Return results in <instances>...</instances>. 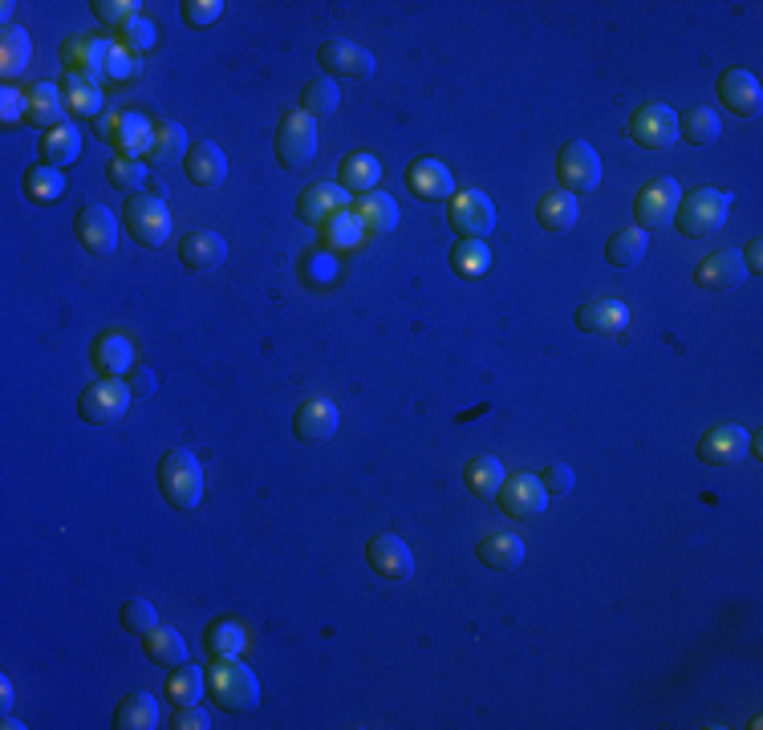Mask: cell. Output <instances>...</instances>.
Returning a JSON list of instances; mask_svg holds the SVG:
<instances>
[{
    "label": "cell",
    "mask_w": 763,
    "mask_h": 730,
    "mask_svg": "<svg viewBox=\"0 0 763 730\" xmlns=\"http://www.w3.org/2000/svg\"><path fill=\"white\" fill-rule=\"evenodd\" d=\"M106 179H110V187H118V192L139 195V187L146 183V167L139 159H122V154H118L115 163H110V171H106Z\"/></svg>",
    "instance_id": "681fc988"
},
{
    "label": "cell",
    "mask_w": 763,
    "mask_h": 730,
    "mask_svg": "<svg viewBox=\"0 0 763 730\" xmlns=\"http://www.w3.org/2000/svg\"><path fill=\"white\" fill-rule=\"evenodd\" d=\"M98 134H102L110 146H118L122 159H139V154L151 151V134H155V122H146L143 115H102L98 118Z\"/></svg>",
    "instance_id": "8fae6325"
},
{
    "label": "cell",
    "mask_w": 763,
    "mask_h": 730,
    "mask_svg": "<svg viewBox=\"0 0 763 730\" xmlns=\"http://www.w3.org/2000/svg\"><path fill=\"white\" fill-rule=\"evenodd\" d=\"M130 402H134V394H130V385L122 382V378H102V382H94L81 390L78 414L94 426H115L127 418Z\"/></svg>",
    "instance_id": "277c9868"
},
{
    "label": "cell",
    "mask_w": 763,
    "mask_h": 730,
    "mask_svg": "<svg viewBox=\"0 0 763 730\" xmlns=\"http://www.w3.org/2000/svg\"><path fill=\"white\" fill-rule=\"evenodd\" d=\"M727 211H731V195L719 192V187H695L690 195H683L674 224H678L686 240H702V236H715L723 228Z\"/></svg>",
    "instance_id": "3957f363"
},
{
    "label": "cell",
    "mask_w": 763,
    "mask_h": 730,
    "mask_svg": "<svg viewBox=\"0 0 763 730\" xmlns=\"http://www.w3.org/2000/svg\"><path fill=\"white\" fill-rule=\"evenodd\" d=\"M179 17L192 29H207V25H216V21L224 17V4H220V0H183Z\"/></svg>",
    "instance_id": "f907efd6"
},
{
    "label": "cell",
    "mask_w": 763,
    "mask_h": 730,
    "mask_svg": "<svg viewBox=\"0 0 763 730\" xmlns=\"http://www.w3.org/2000/svg\"><path fill=\"white\" fill-rule=\"evenodd\" d=\"M305 269H301V276H305V284L309 288H329V284H337L341 281V269H337V260H334V252H305V260H301Z\"/></svg>",
    "instance_id": "c3c4849f"
},
{
    "label": "cell",
    "mask_w": 763,
    "mask_h": 730,
    "mask_svg": "<svg viewBox=\"0 0 763 730\" xmlns=\"http://www.w3.org/2000/svg\"><path fill=\"white\" fill-rule=\"evenodd\" d=\"M341 211H350V192L346 187H337V183H313L305 187L297 199V216L309 224V228H325L334 216Z\"/></svg>",
    "instance_id": "e0dca14e"
},
{
    "label": "cell",
    "mask_w": 763,
    "mask_h": 730,
    "mask_svg": "<svg viewBox=\"0 0 763 730\" xmlns=\"http://www.w3.org/2000/svg\"><path fill=\"white\" fill-rule=\"evenodd\" d=\"M366 560L382 580H406L414 573V552L406 548V540H399L394 532H378L366 544Z\"/></svg>",
    "instance_id": "2e32d148"
},
{
    "label": "cell",
    "mask_w": 763,
    "mask_h": 730,
    "mask_svg": "<svg viewBox=\"0 0 763 730\" xmlns=\"http://www.w3.org/2000/svg\"><path fill=\"white\" fill-rule=\"evenodd\" d=\"M106 45H110V41H102V37H81V33L78 37H69L62 45L65 74L98 86V74H102V65H106Z\"/></svg>",
    "instance_id": "d6986e66"
},
{
    "label": "cell",
    "mask_w": 763,
    "mask_h": 730,
    "mask_svg": "<svg viewBox=\"0 0 763 730\" xmlns=\"http://www.w3.org/2000/svg\"><path fill=\"white\" fill-rule=\"evenodd\" d=\"M748 281V269H743V257L739 252H731V248H723V252H711V257L702 260L699 272H695V284L699 288H735V284Z\"/></svg>",
    "instance_id": "4316f807"
},
{
    "label": "cell",
    "mask_w": 763,
    "mask_h": 730,
    "mask_svg": "<svg viewBox=\"0 0 763 730\" xmlns=\"http://www.w3.org/2000/svg\"><path fill=\"white\" fill-rule=\"evenodd\" d=\"M508 471H504V462L495 459V455H476V459L467 462V471H464V483L471 495H479V500H495V491L504 487Z\"/></svg>",
    "instance_id": "836d02e7"
},
{
    "label": "cell",
    "mask_w": 763,
    "mask_h": 730,
    "mask_svg": "<svg viewBox=\"0 0 763 730\" xmlns=\"http://www.w3.org/2000/svg\"><path fill=\"white\" fill-rule=\"evenodd\" d=\"M21 115H29V94L13 90V86H4V127L21 122Z\"/></svg>",
    "instance_id": "9f6ffc18"
},
{
    "label": "cell",
    "mask_w": 763,
    "mask_h": 730,
    "mask_svg": "<svg viewBox=\"0 0 763 730\" xmlns=\"http://www.w3.org/2000/svg\"><path fill=\"white\" fill-rule=\"evenodd\" d=\"M630 139L637 146H646V151H666L678 139V118H674L671 106L662 102L637 106L634 118H630Z\"/></svg>",
    "instance_id": "7c38bea8"
},
{
    "label": "cell",
    "mask_w": 763,
    "mask_h": 730,
    "mask_svg": "<svg viewBox=\"0 0 763 730\" xmlns=\"http://www.w3.org/2000/svg\"><path fill=\"white\" fill-rule=\"evenodd\" d=\"M358 216H362V224H366V231H374V236H390V231L399 228V204L390 199L386 192L378 195V192H370L358 204Z\"/></svg>",
    "instance_id": "f35d334b"
},
{
    "label": "cell",
    "mask_w": 763,
    "mask_h": 730,
    "mask_svg": "<svg viewBox=\"0 0 763 730\" xmlns=\"http://www.w3.org/2000/svg\"><path fill=\"white\" fill-rule=\"evenodd\" d=\"M118 621H122V629H127V633H134V638H146L151 629H159L155 604L146 601V597H130V601L118 609Z\"/></svg>",
    "instance_id": "7dc6e473"
},
{
    "label": "cell",
    "mask_w": 763,
    "mask_h": 730,
    "mask_svg": "<svg viewBox=\"0 0 763 730\" xmlns=\"http://www.w3.org/2000/svg\"><path fill=\"white\" fill-rule=\"evenodd\" d=\"M143 645H146V657L155 662V666H187V641L175 633L171 625H159V629H151L143 638Z\"/></svg>",
    "instance_id": "d590c367"
},
{
    "label": "cell",
    "mask_w": 763,
    "mask_h": 730,
    "mask_svg": "<svg viewBox=\"0 0 763 730\" xmlns=\"http://www.w3.org/2000/svg\"><path fill=\"white\" fill-rule=\"evenodd\" d=\"M678 204H683V187L674 179H654L650 187L634 195V216L642 231H662L671 228L674 216H678Z\"/></svg>",
    "instance_id": "9c48e42d"
},
{
    "label": "cell",
    "mask_w": 763,
    "mask_h": 730,
    "mask_svg": "<svg viewBox=\"0 0 763 730\" xmlns=\"http://www.w3.org/2000/svg\"><path fill=\"white\" fill-rule=\"evenodd\" d=\"M548 500H553V495H548L541 479L528 471L508 475L504 487L495 491V503H500V512H504L508 520H536V515L548 512Z\"/></svg>",
    "instance_id": "ba28073f"
},
{
    "label": "cell",
    "mask_w": 763,
    "mask_h": 730,
    "mask_svg": "<svg viewBox=\"0 0 763 730\" xmlns=\"http://www.w3.org/2000/svg\"><path fill=\"white\" fill-rule=\"evenodd\" d=\"M179 260L187 269H199V272H211L220 269L228 260V240L220 231H187L179 240Z\"/></svg>",
    "instance_id": "484cf974"
},
{
    "label": "cell",
    "mask_w": 763,
    "mask_h": 730,
    "mask_svg": "<svg viewBox=\"0 0 763 730\" xmlns=\"http://www.w3.org/2000/svg\"><path fill=\"white\" fill-rule=\"evenodd\" d=\"M175 730H207L211 727V718L199 710V706H179V715H175V722H171Z\"/></svg>",
    "instance_id": "6f0895ef"
},
{
    "label": "cell",
    "mask_w": 763,
    "mask_h": 730,
    "mask_svg": "<svg viewBox=\"0 0 763 730\" xmlns=\"http://www.w3.org/2000/svg\"><path fill=\"white\" fill-rule=\"evenodd\" d=\"M406 187H411L414 195H423V199H447L451 204L455 199V175L447 171V163H439V159H414L411 167H406Z\"/></svg>",
    "instance_id": "ffe728a7"
},
{
    "label": "cell",
    "mask_w": 763,
    "mask_h": 730,
    "mask_svg": "<svg viewBox=\"0 0 763 730\" xmlns=\"http://www.w3.org/2000/svg\"><path fill=\"white\" fill-rule=\"evenodd\" d=\"M187 179L195 183V187H224V179H228V154L216 146V142H192V151H187Z\"/></svg>",
    "instance_id": "cb8c5ba5"
},
{
    "label": "cell",
    "mask_w": 763,
    "mask_h": 730,
    "mask_svg": "<svg viewBox=\"0 0 763 730\" xmlns=\"http://www.w3.org/2000/svg\"><path fill=\"white\" fill-rule=\"evenodd\" d=\"M557 179L569 195H585L601 187V159L585 139H569L557 154Z\"/></svg>",
    "instance_id": "52a82bcc"
},
{
    "label": "cell",
    "mask_w": 763,
    "mask_h": 730,
    "mask_svg": "<svg viewBox=\"0 0 763 730\" xmlns=\"http://www.w3.org/2000/svg\"><path fill=\"white\" fill-rule=\"evenodd\" d=\"M29 62H33V37L21 25H4V33H0V77L13 81L25 74Z\"/></svg>",
    "instance_id": "4dcf8cb0"
},
{
    "label": "cell",
    "mask_w": 763,
    "mask_h": 730,
    "mask_svg": "<svg viewBox=\"0 0 763 730\" xmlns=\"http://www.w3.org/2000/svg\"><path fill=\"white\" fill-rule=\"evenodd\" d=\"M317 65L325 77H350V81H366L374 74V53L358 45V41H325L317 50Z\"/></svg>",
    "instance_id": "4fadbf2b"
},
{
    "label": "cell",
    "mask_w": 763,
    "mask_h": 730,
    "mask_svg": "<svg viewBox=\"0 0 763 730\" xmlns=\"http://www.w3.org/2000/svg\"><path fill=\"white\" fill-rule=\"evenodd\" d=\"M743 269H748V276L763 269V243L760 240H751L748 248H743Z\"/></svg>",
    "instance_id": "680465c9"
},
{
    "label": "cell",
    "mask_w": 763,
    "mask_h": 730,
    "mask_svg": "<svg viewBox=\"0 0 763 730\" xmlns=\"http://www.w3.org/2000/svg\"><path fill=\"white\" fill-rule=\"evenodd\" d=\"M139 9H143V4H139V0H98V4H94V17H98V21H106V25H127V21H134V17H139Z\"/></svg>",
    "instance_id": "f5cc1de1"
},
{
    "label": "cell",
    "mask_w": 763,
    "mask_h": 730,
    "mask_svg": "<svg viewBox=\"0 0 763 730\" xmlns=\"http://www.w3.org/2000/svg\"><path fill=\"white\" fill-rule=\"evenodd\" d=\"M74 231H78V243L90 252V257H110L118 248V219L110 207L102 204H86L74 219Z\"/></svg>",
    "instance_id": "5bb4252c"
},
{
    "label": "cell",
    "mask_w": 763,
    "mask_h": 730,
    "mask_svg": "<svg viewBox=\"0 0 763 730\" xmlns=\"http://www.w3.org/2000/svg\"><path fill=\"white\" fill-rule=\"evenodd\" d=\"M719 102L739 118H755L763 106L760 77L748 74V69H727V74L719 77Z\"/></svg>",
    "instance_id": "ac0fdd59"
},
{
    "label": "cell",
    "mask_w": 763,
    "mask_h": 730,
    "mask_svg": "<svg viewBox=\"0 0 763 730\" xmlns=\"http://www.w3.org/2000/svg\"><path fill=\"white\" fill-rule=\"evenodd\" d=\"M90 358L106 378H122V373L134 370V341L127 334H118V329H106V334L94 337Z\"/></svg>",
    "instance_id": "d4e9b609"
},
{
    "label": "cell",
    "mask_w": 763,
    "mask_h": 730,
    "mask_svg": "<svg viewBox=\"0 0 763 730\" xmlns=\"http://www.w3.org/2000/svg\"><path fill=\"white\" fill-rule=\"evenodd\" d=\"M577 219H581L577 195L548 192L536 199V224H541L544 231H569V228H577Z\"/></svg>",
    "instance_id": "f1b7e54d"
},
{
    "label": "cell",
    "mask_w": 763,
    "mask_h": 730,
    "mask_svg": "<svg viewBox=\"0 0 763 730\" xmlns=\"http://www.w3.org/2000/svg\"><path fill=\"white\" fill-rule=\"evenodd\" d=\"M382 183V163H378L374 154H350V159H341V167H337V187H346V192H358V195H370Z\"/></svg>",
    "instance_id": "d6a6232c"
},
{
    "label": "cell",
    "mask_w": 763,
    "mask_h": 730,
    "mask_svg": "<svg viewBox=\"0 0 763 730\" xmlns=\"http://www.w3.org/2000/svg\"><path fill=\"white\" fill-rule=\"evenodd\" d=\"M321 231H325V240H329V248H362L366 243V224L358 211H341V216L329 219Z\"/></svg>",
    "instance_id": "bcb514c9"
},
{
    "label": "cell",
    "mask_w": 763,
    "mask_h": 730,
    "mask_svg": "<svg viewBox=\"0 0 763 730\" xmlns=\"http://www.w3.org/2000/svg\"><path fill=\"white\" fill-rule=\"evenodd\" d=\"M65 115H69V106H65V90H57L53 81H37V86H29V122L41 130H57L65 127Z\"/></svg>",
    "instance_id": "83f0119b"
},
{
    "label": "cell",
    "mask_w": 763,
    "mask_h": 730,
    "mask_svg": "<svg viewBox=\"0 0 763 730\" xmlns=\"http://www.w3.org/2000/svg\"><path fill=\"white\" fill-rule=\"evenodd\" d=\"M337 106H341V90H337L334 77H325V74L313 77L309 86L301 90V110L309 118H317V122H321V118H334Z\"/></svg>",
    "instance_id": "8d00e7d4"
},
{
    "label": "cell",
    "mask_w": 763,
    "mask_h": 730,
    "mask_svg": "<svg viewBox=\"0 0 763 730\" xmlns=\"http://www.w3.org/2000/svg\"><path fill=\"white\" fill-rule=\"evenodd\" d=\"M192 146H187V130L179 127V122H171V118H163V122H155V134H151V151H146V159L151 163H175L179 154H187Z\"/></svg>",
    "instance_id": "ab89813d"
},
{
    "label": "cell",
    "mask_w": 763,
    "mask_h": 730,
    "mask_svg": "<svg viewBox=\"0 0 763 730\" xmlns=\"http://www.w3.org/2000/svg\"><path fill=\"white\" fill-rule=\"evenodd\" d=\"M476 556L488 568L495 573H516L520 564H524V540L516 532H504V527H495V532H483L476 544Z\"/></svg>",
    "instance_id": "603a6c76"
},
{
    "label": "cell",
    "mask_w": 763,
    "mask_h": 730,
    "mask_svg": "<svg viewBox=\"0 0 763 730\" xmlns=\"http://www.w3.org/2000/svg\"><path fill=\"white\" fill-rule=\"evenodd\" d=\"M751 450V438L743 426H715L699 438V459L711 467H731Z\"/></svg>",
    "instance_id": "44dd1931"
},
{
    "label": "cell",
    "mask_w": 763,
    "mask_h": 730,
    "mask_svg": "<svg viewBox=\"0 0 763 730\" xmlns=\"http://www.w3.org/2000/svg\"><path fill=\"white\" fill-rule=\"evenodd\" d=\"M204 645L211 657H240L248 650V633L236 621H216V625H207Z\"/></svg>",
    "instance_id": "b9f144b4"
},
{
    "label": "cell",
    "mask_w": 763,
    "mask_h": 730,
    "mask_svg": "<svg viewBox=\"0 0 763 730\" xmlns=\"http://www.w3.org/2000/svg\"><path fill=\"white\" fill-rule=\"evenodd\" d=\"M21 187H25V195L33 204L50 207V204H57V195L65 192V175L57 167H33V171H25Z\"/></svg>",
    "instance_id": "ee69618b"
},
{
    "label": "cell",
    "mask_w": 763,
    "mask_h": 730,
    "mask_svg": "<svg viewBox=\"0 0 763 730\" xmlns=\"http://www.w3.org/2000/svg\"><path fill=\"white\" fill-rule=\"evenodd\" d=\"M207 694L232 710V715H248L260 706V678L240 662V657H216L207 669Z\"/></svg>",
    "instance_id": "7a4b0ae2"
},
{
    "label": "cell",
    "mask_w": 763,
    "mask_h": 730,
    "mask_svg": "<svg viewBox=\"0 0 763 730\" xmlns=\"http://www.w3.org/2000/svg\"><path fill=\"white\" fill-rule=\"evenodd\" d=\"M541 483H544V491H548V495H569L577 479H573V467H565V462H548V467H544Z\"/></svg>",
    "instance_id": "11a10c76"
},
{
    "label": "cell",
    "mask_w": 763,
    "mask_h": 730,
    "mask_svg": "<svg viewBox=\"0 0 763 730\" xmlns=\"http://www.w3.org/2000/svg\"><path fill=\"white\" fill-rule=\"evenodd\" d=\"M122 224L143 248H163L171 236V211L159 195H130L122 207Z\"/></svg>",
    "instance_id": "5b68a950"
},
{
    "label": "cell",
    "mask_w": 763,
    "mask_h": 730,
    "mask_svg": "<svg viewBox=\"0 0 763 730\" xmlns=\"http://www.w3.org/2000/svg\"><path fill=\"white\" fill-rule=\"evenodd\" d=\"M447 219H451L455 236L483 240L495 228V204L483 192H476V187L471 192H455V199L447 204Z\"/></svg>",
    "instance_id": "30bf717a"
},
{
    "label": "cell",
    "mask_w": 763,
    "mask_h": 730,
    "mask_svg": "<svg viewBox=\"0 0 763 730\" xmlns=\"http://www.w3.org/2000/svg\"><path fill=\"white\" fill-rule=\"evenodd\" d=\"M159 491L175 512H195L204 503V467L187 447H175L159 459Z\"/></svg>",
    "instance_id": "6da1fadb"
},
{
    "label": "cell",
    "mask_w": 763,
    "mask_h": 730,
    "mask_svg": "<svg viewBox=\"0 0 763 730\" xmlns=\"http://www.w3.org/2000/svg\"><path fill=\"white\" fill-rule=\"evenodd\" d=\"M122 33V45H127L130 53H143V50H151L159 41V29L146 21V17H134V21H127V25L118 29Z\"/></svg>",
    "instance_id": "816d5d0a"
},
{
    "label": "cell",
    "mask_w": 763,
    "mask_h": 730,
    "mask_svg": "<svg viewBox=\"0 0 763 730\" xmlns=\"http://www.w3.org/2000/svg\"><path fill=\"white\" fill-rule=\"evenodd\" d=\"M65 106L69 115L78 118H98L102 115V90L94 81H81V77H65Z\"/></svg>",
    "instance_id": "f6af8a7d"
},
{
    "label": "cell",
    "mask_w": 763,
    "mask_h": 730,
    "mask_svg": "<svg viewBox=\"0 0 763 730\" xmlns=\"http://www.w3.org/2000/svg\"><path fill=\"white\" fill-rule=\"evenodd\" d=\"M276 159L288 171L309 167L317 159V118H309L305 110H293V115L281 118V127H276Z\"/></svg>",
    "instance_id": "8992f818"
},
{
    "label": "cell",
    "mask_w": 763,
    "mask_h": 730,
    "mask_svg": "<svg viewBox=\"0 0 763 730\" xmlns=\"http://www.w3.org/2000/svg\"><path fill=\"white\" fill-rule=\"evenodd\" d=\"M337 426H341V414H337L334 397L313 394L293 414V431H297L301 443H329L337 435Z\"/></svg>",
    "instance_id": "9a60e30c"
},
{
    "label": "cell",
    "mask_w": 763,
    "mask_h": 730,
    "mask_svg": "<svg viewBox=\"0 0 763 730\" xmlns=\"http://www.w3.org/2000/svg\"><path fill=\"white\" fill-rule=\"evenodd\" d=\"M625 325H630V308L618 296H597V301L577 308V329H585V334H625Z\"/></svg>",
    "instance_id": "7402d4cb"
},
{
    "label": "cell",
    "mask_w": 763,
    "mask_h": 730,
    "mask_svg": "<svg viewBox=\"0 0 763 730\" xmlns=\"http://www.w3.org/2000/svg\"><path fill=\"white\" fill-rule=\"evenodd\" d=\"M0 706H4V715H9V706H13V682L0 678Z\"/></svg>",
    "instance_id": "91938a15"
},
{
    "label": "cell",
    "mask_w": 763,
    "mask_h": 730,
    "mask_svg": "<svg viewBox=\"0 0 763 730\" xmlns=\"http://www.w3.org/2000/svg\"><path fill=\"white\" fill-rule=\"evenodd\" d=\"M451 269L467 281H479V276H488L492 269V248L483 240H459L451 252Z\"/></svg>",
    "instance_id": "60d3db41"
},
{
    "label": "cell",
    "mask_w": 763,
    "mask_h": 730,
    "mask_svg": "<svg viewBox=\"0 0 763 730\" xmlns=\"http://www.w3.org/2000/svg\"><path fill=\"white\" fill-rule=\"evenodd\" d=\"M650 252V231L642 228H618L606 240V260L613 269H637Z\"/></svg>",
    "instance_id": "f546056e"
},
{
    "label": "cell",
    "mask_w": 763,
    "mask_h": 730,
    "mask_svg": "<svg viewBox=\"0 0 763 730\" xmlns=\"http://www.w3.org/2000/svg\"><path fill=\"white\" fill-rule=\"evenodd\" d=\"M102 74L110 77V81H127V77H134V57H130V50L122 45V41H110V45H106Z\"/></svg>",
    "instance_id": "db71d44e"
},
{
    "label": "cell",
    "mask_w": 763,
    "mask_h": 730,
    "mask_svg": "<svg viewBox=\"0 0 763 730\" xmlns=\"http://www.w3.org/2000/svg\"><path fill=\"white\" fill-rule=\"evenodd\" d=\"M115 727L118 730H155L159 727L155 694H143V690L127 694V698L118 702V710H115Z\"/></svg>",
    "instance_id": "e575fe53"
},
{
    "label": "cell",
    "mask_w": 763,
    "mask_h": 730,
    "mask_svg": "<svg viewBox=\"0 0 763 730\" xmlns=\"http://www.w3.org/2000/svg\"><path fill=\"white\" fill-rule=\"evenodd\" d=\"M204 690H207V669H199V666H175V674H171V682H167V698L175 706H195L199 698H204Z\"/></svg>",
    "instance_id": "7bdbcfd3"
},
{
    "label": "cell",
    "mask_w": 763,
    "mask_h": 730,
    "mask_svg": "<svg viewBox=\"0 0 763 730\" xmlns=\"http://www.w3.org/2000/svg\"><path fill=\"white\" fill-rule=\"evenodd\" d=\"M719 134H723V122H719L711 106H695V110H686L678 118V139L695 142V146H711Z\"/></svg>",
    "instance_id": "74e56055"
},
{
    "label": "cell",
    "mask_w": 763,
    "mask_h": 730,
    "mask_svg": "<svg viewBox=\"0 0 763 730\" xmlns=\"http://www.w3.org/2000/svg\"><path fill=\"white\" fill-rule=\"evenodd\" d=\"M41 167H69V163H74V159H78L81 154V134H78V127H69V122H65V127H57V130H45V134H41Z\"/></svg>",
    "instance_id": "1f68e13d"
}]
</instances>
